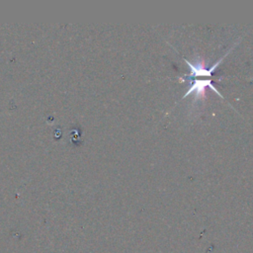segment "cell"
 Masks as SVG:
<instances>
[{"label":"cell","mask_w":253,"mask_h":253,"mask_svg":"<svg viewBox=\"0 0 253 253\" xmlns=\"http://www.w3.org/2000/svg\"><path fill=\"white\" fill-rule=\"evenodd\" d=\"M207 88H211L213 90L219 97L222 98V95L217 90V88L214 87V85L211 82V79H190V85L189 89L185 92L183 95V98H186L190 96L191 94L194 95L193 97V105L197 104L199 100H202L206 96Z\"/></svg>","instance_id":"obj_1"}]
</instances>
